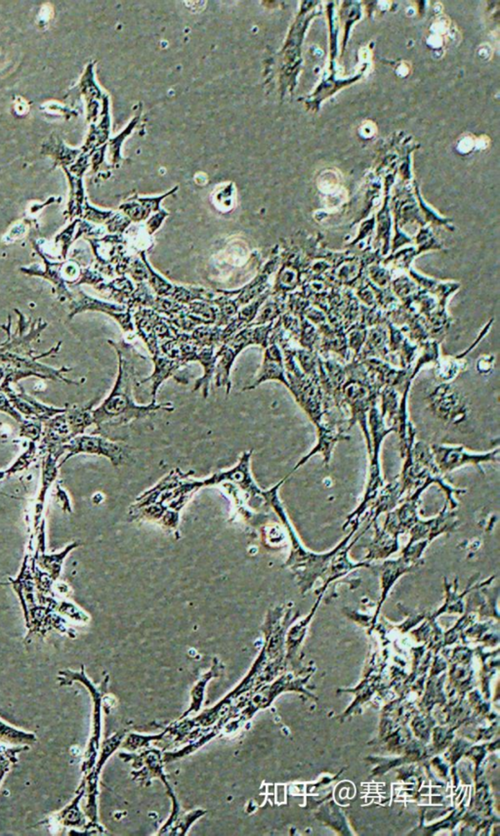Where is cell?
<instances>
[{"label": "cell", "instance_id": "obj_1", "mask_svg": "<svg viewBox=\"0 0 500 836\" xmlns=\"http://www.w3.org/2000/svg\"><path fill=\"white\" fill-rule=\"evenodd\" d=\"M120 359L118 375L113 390L102 402L100 407L93 409L94 425L96 429L93 435H100L109 440H113L115 433L127 427L133 421L146 418L158 411H173L172 402L163 404L138 405L134 401V388L139 384L135 362L142 357L131 345L127 342H111Z\"/></svg>", "mask_w": 500, "mask_h": 836}, {"label": "cell", "instance_id": "obj_2", "mask_svg": "<svg viewBox=\"0 0 500 836\" xmlns=\"http://www.w3.org/2000/svg\"><path fill=\"white\" fill-rule=\"evenodd\" d=\"M193 474L194 471L184 473L179 468L173 469L155 487L137 497L130 506V518L156 523L177 532L182 509L198 490L208 487L207 479H193Z\"/></svg>", "mask_w": 500, "mask_h": 836}, {"label": "cell", "instance_id": "obj_3", "mask_svg": "<svg viewBox=\"0 0 500 836\" xmlns=\"http://www.w3.org/2000/svg\"><path fill=\"white\" fill-rule=\"evenodd\" d=\"M286 480V478H284L271 489L263 492V496L267 505L274 509L286 528L291 547L290 553L284 567L290 570L297 582V586H299L301 594L305 596L308 592L312 591L317 580H324L333 560L335 548L326 553H314L306 549L301 544L299 537L293 529L279 497V487Z\"/></svg>", "mask_w": 500, "mask_h": 836}, {"label": "cell", "instance_id": "obj_4", "mask_svg": "<svg viewBox=\"0 0 500 836\" xmlns=\"http://www.w3.org/2000/svg\"><path fill=\"white\" fill-rule=\"evenodd\" d=\"M272 324L268 326H248L227 340L217 352L220 357L215 368V385L218 388H226V395L231 392L232 383L230 380L232 366L239 353L250 345H261L267 347L268 335L271 331Z\"/></svg>", "mask_w": 500, "mask_h": 836}, {"label": "cell", "instance_id": "obj_5", "mask_svg": "<svg viewBox=\"0 0 500 836\" xmlns=\"http://www.w3.org/2000/svg\"><path fill=\"white\" fill-rule=\"evenodd\" d=\"M64 452H68L63 461L66 463L75 454H96L107 457L115 467L122 465L129 458L130 449L122 442L107 439L100 435H80L73 438L62 447Z\"/></svg>", "mask_w": 500, "mask_h": 836}, {"label": "cell", "instance_id": "obj_6", "mask_svg": "<svg viewBox=\"0 0 500 836\" xmlns=\"http://www.w3.org/2000/svg\"><path fill=\"white\" fill-rule=\"evenodd\" d=\"M432 449L435 456V464L441 474H447L465 464H474L483 472L480 463L499 461V449L485 454H471L462 447L433 446Z\"/></svg>", "mask_w": 500, "mask_h": 836}, {"label": "cell", "instance_id": "obj_7", "mask_svg": "<svg viewBox=\"0 0 500 836\" xmlns=\"http://www.w3.org/2000/svg\"><path fill=\"white\" fill-rule=\"evenodd\" d=\"M459 525L456 513L447 510V503L438 517L428 521H423L420 519L417 521L416 524L409 530L411 539L409 544L425 541L430 544L439 535L456 530Z\"/></svg>", "mask_w": 500, "mask_h": 836}, {"label": "cell", "instance_id": "obj_8", "mask_svg": "<svg viewBox=\"0 0 500 836\" xmlns=\"http://www.w3.org/2000/svg\"><path fill=\"white\" fill-rule=\"evenodd\" d=\"M2 392L6 393L14 409L26 419L32 418V420L46 422L57 414L66 411V407L60 409L41 404L34 398L28 396L24 391L21 394H17L11 387H7Z\"/></svg>", "mask_w": 500, "mask_h": 836}, {"label": "cell", "instance_id": "obj_9", "mask_svg": "<svg viewBox=\"0 0 500 836\" xmlns=\"http://www.w3.org/2000/svg\"><path fill=\"white\" fill-rule=\"evenodd\" d=\"M423 565V563L414 562L409 560V558L400 555L397 560H388L380 566V580H381V595L380 601H379L378 612L380 611L381 606L386 600V598L389 594L390 589L397 582L402 575L412 570L417 569L419 566Z\"/></svg>", "mask_w": 500, "mask_h": 836}, {"label": "cell", "instance_id": "obj_10", "mask_svg": "<svg viewBox=\"0 0 500 836\" xmlns=\"http://www.w3.org/2000/svg\"><path fill=\"white\" fill-rule=\"evenodd\" d=\"M269 380H278L289 387L288 381L284 375V369L283 362H281V353L276 344H272L267 348L265 352L264 362H263L261 371H259L258 375L256 376L254 381L248 387L243 388V391H250L255 389L261 383L266 382Z\"/></svg>", "mask_w": 500, "mask_h": 836}, {"label": "cell", "instance_id": "obj_11", "mask_svg": "<svg viewBox=\"0 0 500 836\" xmlns=\"http://www.w3.org/2000/svg\"><path fill=\"white\" fill-rule=\"evenodd\" d=\"M153 356L154 362H155V371H154V373L151 374L150 378H146V380H140L139 384L148 382V381H151V402L156 404V394H158V388H160V386L163 384V381L167 380V378L173 375L174 373H176V371H178L180 366H183L184 364L183 362L178 361V360L172 359V357L165 356V355L163 354V353L160 351L156 353L155 355H153Z\"/></svg>", "mask_w": 500, "mask_h": 836}, {"label": "cell", "instance_id": "obj_12", "mask_svg": "<svg viewBox=\"0 0 500 836\" xmlns=\"http://www.w3.org/2000/svg\"><path fill=\"white\" fill-rule=\"evenodd\" d=\"M374 528H376V535H374L373 541L369 544V551L364 558V561L369 563H371L374 560L389 557L390 555L399 550L400 547L398 539L387 534L385 530L379 529L378 525L374 524Z\"/></svg>", "mask_w": 500, "mask_h": 836}, {"label": "cell", "instance_id": "obj_13", "mask_svg": "<svg viewBox=\"0 0 500 836\" xmlns=\"http://www.w3.org/2000/svg\"><path fill=\"white\" fill-rule=\"evenodd\" d=\"M37 741L34 734L17 730L10 725L0 720V743H10L14 745H30Z\"/></svg>", "mask_w": 500, "mask_h": 836}, {"label": "cell", "instance_id": "obj_14", "mask_svg": "<svg viewBox=\"0 0 500 836\" xmlns=\"http://www.w3.org/2000/svg\"><path fill=\"white\" fill-rule=\"evenodd\" d=\"M20 436L21 437L28 438L32 442H39L40 436H41V422L37 420L25 419L21 423Z\"/></svg>", "mask_w": 500, "mask_h": 836}, {"label": "cell", "instance_id": "obj_15", "mask_svg": "<svg viewBox=\"0 0 500 836\" xmlns=\"http://www.w3.org/2000/svg\"><path fill=\"white\" fill-rule=\"evenodd\" d=\"M0 411L9 414V416H12V418L15 419L19 423H22L25 420L23 416L14 409L6 393L2 392V391H0Z\"/></svg>", "mask_w": 500, "mask_h": 836}]
</instances>
